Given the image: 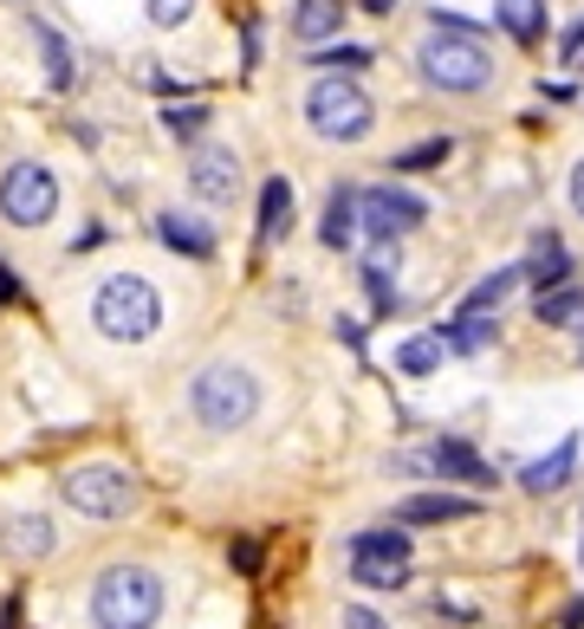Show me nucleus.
Listing matches in <instances>:
<instances>
[{
    "label": "nucleus",
    "mask_w": 584,
    "mask_h": 629,
    "mask_svg": "<svg viewBox=\"0 0 584 629\" xmlns=\"http://www.w3.org/2000/svg\"><path fill=\"white\" fill-rule=\"evenodd\" d=\"M162 325V299L144 273H104L91 285V332L111 345H144Z\"/></svg>",
    "instance_id": "nucleus-3"
},
{
    "label": "nucleus",
    "mask_w": 584,
    "mask_h": 629,
    "mask_svg": "<svg viewBox=\"0 0 584 629\" xmlns=\"http://www.w3.org/2000/svg\"><path fill=\"white\" fill-rule=\"evenodd\" d=\"M189 416L202 422L209 435H234V428H247V422L260 416V377H254L247 363H234V357L202 363V370H195V383H189Z\"/></svg>",
    "instance_id": "nucleus-2"
},
{
    "label": "nucleus",
    "mask_w": 584,
    "mask_h": 629,
    "mask_svg": "<svg viewBox=\"0 0 584 629\" xmlns=\"http://www.w3.org/2000/svg\"><path fill=\"white\" fill-rule=\"evenodd\" d=\"M494 20L507 26L513 40H539V26H546V0H501Z\"/></svg>",
    "instance_id": "nucleus-19"
},
{
    "label": "nucleus",
    "mask_w": 584,
    "mask_h": 629,
    "mask_svg": "<svg viewBox=\"0 0 584 629\" xmlns=\"http://www.w3.org/2000/svg\"><path fill=\"white\" fill-rule=\"evenodd\" d=\"M526 273H532V280H539V292H546V285H552V292H559V285L572 280V260H565V247H559V240H546V247H539V260H532V267H526Z\"/></svg>",
    "instance_id": "nucleus-23"
},
{
    "label": "nucleus",
    "mask_w": 584,
    "mask_h": 629,
    "mask_svg": "<svg viewBox=\"0 0 584 629\" xmlns=\"http://www.w3.org/2000/svg\"><path fill=\"white\" fill-rule=\"evenodd\" d=\"M0 299H13V273H7V260H0Z\"/></svg>",
    "instance_id": "nucleus-36"
},
{
    "label": "nucleus",
    "mask_w": 584,
    "mask_h": 629,
    "mask_svg": "<svg viewBox=\"0 0 584 629\" xmlns=\"http://www.w3.org/2000/svg\"><path fill=\"white\" fill-rule=\"evenodd\" d=\"M364 13H396V0H358Z\"/></svg>",
    "instance_id": "nucleus-35"
},
{
    "label": "nucleus",
    "mask_w": 584,
    "mask_h": 629,
    "mask_svg": "<svg viewBox=\"0 0 584 629\" xmlns=\"http://www.w3.org/2000/svg\"><path fill=\"white\" fill-rule=\"evenodd\" d=\"M351 577H358L364 591H396V584H409V539L390 532V526L358 532V539H351Z\"/></svg>",
    "instance_id": "nucleus-8"
},
{
    "label": "nucleus",
    "mask_w": 584,
    "mask_h": 629,
    "mask_svg": "<svg viewBox=\"0 0 584 629\" xmlns=\"http://www.w3.org/2000/svg\"><path fill=\"white\" fill-rule=\"evenodd\" d=\"M572 318H584V292H579V285L539 292V325H572Z\"/></svg>",
    "instance_id": "nucleus-22"
},
{
    "label": "nucleus",
    "mask_w": 584,
    "mask_h": 629,
    "mask_svg": "<svg viewBox=\"0 0 584 629\" xmlns=\"http://www.w3.org/2000/svg\"><path fill=\"white\" fill-rule=\"evenodd\" d=\"M448 149H454L448 137H436V143H416V149H403V156H396L390 169H436V162H448Z\"/></svg>",
    "instance_id": "nucleus-25"
},
{
    "label": "nucleus",
    "mask_w": 584,
    "mask_h": 629,
    "mask_svg": "<svg viewBox=\"0 0 584 629\" xmlns=\"http://www.w3.org/2000/svg\"><path fill=\"white\" fill-rule=\"evenodd\" d=\"M202 117H209V111H202V104H189V111H169L162 124H169L176 137H195V131H202Z\"/></svg>",
    "instance_id": "nucleus-29"
},
{
    "label": "nucleus",
    "mask_w": 584,
    "mask_h": 629,
    "mask_svg": "<svg viewBox=\"0 0 584 629\" xmlns=\"http://www.w3.org/2000/svg\"><path fill=\"white\" fill-rule=\"evenodd\" d=\"M572 468H579V441H559L546 461H532V468L519 474V487L526 493H559L565 481H572Z\"/></svg>",
    "instance_id": "nucleus-15"
},
{
    "label": "nucleus",
    "mask_w": 584,
    "mask_h": 629,
    "mask_svg": "<svg viewBox=\"0 0 584 629\" xmlns=\"http://www.w3.org/2000/svg\"><path fill=\"white\" fill-rule=\"evenodd\" d=\"M189 189H195L209 209H227V202L240 195V156H234V143H202V149L189 156Z\"/></svg>",
    "instance_id": "nucleus-9"
},
{
    "label": "nucleus",
    "mask_w": 584,
    "mask_h": 629,
    "mask_svg": "<svg viewBox=\"0 0 584 629\" xmlns=\"http://www.w3.org/2000/svg\"><path fill=\"white\" fill-rule=\"evenodd\" d=\"M156 234H162L176 254H189V260H209V254H215V234H209L195 214H182V209H162V214H156Z\"/></svg>",
    "instance_id": "nucleus-14"
},
{
    "label": "nucleus",
    "mask_w": 584,
    "mask_h": 629,
    "mask_svg": "<svg viewBox=\"0 0 584 629\" xmlns=\"http://www.w3.org/2000/svg\"><path fill=\"white\" fill-rule=\"evenodd\" d=\"M416 71H423L429 85H441V91H487V85H494L487 46L468 40V33H429V40L416 46Z\"/></svg>",
    "instance_id": "nucleus-6"
},
{
    "label": "nucleus",
    "mask_w": 584,
    "mask_h": 629,
    "mask_svg": "<svg viewBox=\"0 0 584 629\" xmlns=\"http://www.w3.org/2000/svg\"><path fill=\"white\" fill-rule=\"evenodd\" d=\"M312 66H325V78H351V71L370 66V53H358V46H338V53H318Z\"/></svg>",
    "instance_id": "nucleus-26"
},
{
    "label": "nucleus",
    "mask_w": 584,
    "mask_h": 629,
    "mask_svg": "<svg viewBox=\"0 0 584 629\" xmlns=\"http://www.w3.org/2000/svg\"><path fill=\"white\" fill-rule=\"evenodd\" d=\"M0 629H20V597H7V610H0Z\"/></svg>",
    "instance_id": "nucleus-33"
},
{
    "label": "nucleus",
    "mask_w": 584,
    "mask_h": 629,
    "mask_svg": "<svg viewBox=\"0 0 584 629\" xmlns=\"http://www.w3.org/2000/svg\"><path fill=\"white\" fill-rule=\"evenodd\" d=\"M338 20H345V7H338V0H292V33H299L305 46L332 40V33H338Z\"/></svg>",
    "instance_id": "nucleus-16"
},
{
    "label": "nucleus",
    "mask_w": 584,
    "mask_h": 629,
    "mask_svg": "<svg viewBox=\"0 0 584 629\" xmlns=\"http://www.w3.org/2000/svg\"><path fill=\"white\" fill-rule=\"evenodd\" d=\"M318 240H325V247H351V240H358V195H351V189H332Z\"/></svg>",
    "instance_id": "nucleus-17"
},
{
    "label": "nucleus",
    "mask_w": 584,
    "mask_h": 629,
    "mask_svg": "<svg viewBox=\"0 0 584 629\" xmlns=\"http://www.w3.org/2000/svg\"><path fill=\"white\" fill-rule=\"evenodd\" d=\"M358 209H364V227L377 234V240H396V234H409V227L429 221L423 195H409V189H364Z\"/></svg>",
    "instance_id": "nucleus-10"
},
{
    "label": "nucleus",
    "mask_w": 584,
    "mask_h": 629,
    "mask_svg": "<svg viewBox=\"0 0 584 629\" xmlns=\"http://www.w3.org/2000/svg\"><path fill=\"white\" fill-rule=\"evenodd\" d=\"M364 285H370V299H377L383 312L396 305V280H390V260H383V254H377V260L364 267Z\"/></svg>",
    "instance_id": "nucleus-27"
},
{
    "label": "nucleus",
    "mask_w": 584,
    "mask_h": 629,
    "mask_svg": "<svg viewBox=\"0 0 584 629\" xmlns=\"http://www.w3.org/2000/svg\"><path fill=\"white\" fill-rule=\"evenodd\" d=\"M287 227H292V189L273 176V182H267V195H260V240H280Z\"/></svg>",
    "instance_id": "nucleus-18"
},
{
    "label": "nucleus",
    "mask_w": 584,
    "mask_h": 629,
    "mask_svg": "<svg viewBox=\"0 0 584 629\" xmlns=\"http://www.w3.org/2000/svg\"><path fill=\"white\" fill-rule=\"evenodd\" d=\"M227 559H234V571H247V577H254V571H260V546H254V539H234V552H227Z\"/></svg>",
    "instance_id": "nucleus-30"
},
{
    "label": "nucleus",
    "mask_w": 584,
    "mask_h": 629,
    "mask_svg": "<svg viewBox=\"0 0 584 629\" xmlns=\"http://www.w3.org/2000/svg\"><path fill=\"white\" fill-rule=\"evenodd\" d=\"M423 468L441 474V481H468V487H494V468L468 448V441H436L429 454H423Z\"/></svg>",
    "instance_id": "nucleus-11"
},
{
    "label": "nucleus",
    "mask_w": 584,
    "mask_h": 629,
    "mask_svg": "<svg viewBox=\"0 0 584 629\" xmlns=\"http://www.w3.org/2000/svg\"><path fill=\"white\" fill-rule=\"evenodd\" d=\"M345 629H390V624H383L377 610H364V604H351V610H345Z\"/></svg>",
    "instance_id": "nucleus-31"
},
{
    "label": "nucleus",
    "mask_w": 584,
    "mask_h": 629,
    "mask_svg": "<svg viewBox=\"0 0 584 629\" xmlns=\"http://www.w3.org/2000/svg\"><path fill=\"white\" fill-rule=\"evenodd\" d=\"M59 493H66V506L85 513V519H131L137 499H144L137 474L117 468V461H85V468H72V474L59 481Z\"/></svg>",
    "instance_id": "nucleus-5"
},
{
    "label": "nucleus",
    "mask_w": 584,
    "mask_h": 629,
    "mask_svg": "<svg viewBox=\"0 0 584 629\" xmlns=\"http://www.w3.org/2000/svg\"><path fill=\"white\" fill-rule=\"evenodd\" d=\"M0 546L26 564L46 559V552H53V519H46V513H0Z\"/></svg>",
    "instance_id": "nucleus-12"
},
{
    "label": "nucleus",
    "mask_w": 584,
    "mask_h": 629,
    "mask_svg": "<svg viewBox=\"0 0 584 629\" xmlns=\"http://www.w3.org/2000/svg\"><path fill=\"white\" fill-rule=\"evenodd\" d=\"M572 209L584 214V162H579V169H572Z\"/></svg>",
    "instance_id": "nucleus-32"
},
{
    "label": "nucleus",
    "mask_w": 584,
    "mask_h": 629,
    "mask_svg": "<svg viewBox=\"0 0 584 629\" xmlns=\"http://www.w3.org/2000/svg\"><path fill=\"white\" fill-rule=\"evenodd\" d=\"M377 124V104L358 78H312L305 91V131L318 143H358Z\"/></svg>",
    "instance_id": "nucleus-4"
},
{
    "label": "nucleus",
    "mask_w": 584,
    "mask_h": 629,
    "mask_svg": "<svg viewBox=\"0 0 584 629\" xmlns=\"http://www.w3.org/2000/svg\"><path fill=\"white\" fill-rule=\"evenodd\" d=\"M468 513H474V499H461V493H409L396 506L403 526H448V519H468Z\"/></svg>",
    "instance_id": "nucleus-13"
},
{
    "label": "nucleus",
    "mask_w": 584,
    "mask_h": 629,
    "mask_svg": "<svg viewBox=\"0 0 584 629\" xmlns=\"http://www.w3.org/2000/svg\"><path fill=\"white\" fill-rule=\"evenodd\" d=\"M519 273H526V267H507V273L481 280L474 292H468V305H461V312H468V318H487V312H501V299H507L513 285H519Z\"/></svg>",
    "instance_id": "nucleus-21"
},
{
    "label": "nucleus",
    "mask_w": 584,
    "mask_h": 629,
    "mask_svg": "<svg viewBox=\"0 0 584 629\" xmlns=\"http://www.w3.org/2000/svg\"><path fill=\"white\" fill-rule=\"evenodd\" d=\"M162 604H169V584H162V571H149V564H104L98 571V584H91V624L98 629H156L162 624Z\"/></svg>",
    "instance_id": "nucleus-1"
},
{
    "label": "nucleus",
    "mask_w": 584,
    "mask_h": 629,
    "mask_svg": "<svg viewBox=\"0 0 584 629\" xmlns=\"http://www.w3.org/2000/svg\"><path fill=\"white\" fill-rule=\"evenodd\" d=\"M579 46H584V20L572 26V33H565V59H579Z\"/></svg>",
    "instance_id": "nucleus-34"
},
{
    "label": "nucleus",
    "mask_w": 584,
    "mask_h": 629,
    "mask_svg": "<svg viewBox=\"0 0 584 629\" xmlns=\"http://www.w3.org/2000/svg\"><path fill=\"white\" fill-rule=\"evenodd\" d=\"M441 338H409V345L396 350V363H403V370H409V377H429V370H436L441 363Z\"/></svg>",
    "instance_id": "nucleus-24"
},
{
    "label": "nucleus",
    "mask_w": 584,
    "mask_h": 629,
    "mask_svg": "<svg viewBox=\"0 0 584 629\" xmlns=\"http://www.w3.org/2000/svg\"><path fill=\"white\" fill-rule=\"evenodd\" d=\"M494 332H501L494 318H468V312H461L454 325H441L436 338H441L448 350H487V345H494Z\"/></svg>",
    "instance_id": "nucleus-20"
},
{
    "label": "nucleus",
    "mask_w": 584,
    "mask_h": 629,
    "mask_svg": "<svg viewBox=\"0 0 584 629\" xmlns=\"http://www.w3.org/2000/svg\"><path fill=\"white\" fill-rule=\"evenodd\" d=\"M53 214H59V176L40 156L7 162V176H0V221L7 227H46Z\"/></svg>",
    "instance_id": "nucleus-7"
},
{
    "label": "nucleus",
    "mask_w": 584,
    "mask_h": 629,
    "mask_svg": "<svg viewBox=\"0 0 584 629\" xmlns=\"http://www.w3.org/2000/svg\"><path fill=\"white\" fill-rule=\"evenodd\" d=\"M189 13H195V0H149V26H162V33H176Z\"/></svg>",
    "instance_id": "nucleus-28"
}]
</instances>
